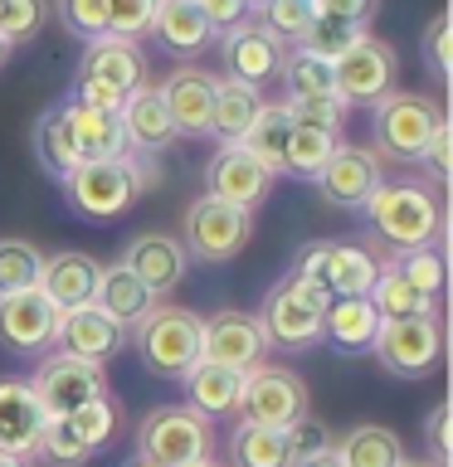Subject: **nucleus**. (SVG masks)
I'll return each mask as SVG.
<instances>
[{
  "instance_id": "obj_1",
  "label": "nucleus",
  "mask_w": 453,
  "mask_h": 467,
  "mask_svg": "<svg viewBox=\"0 0 453 467\" xmlns=\"http://www.w3.org/2000/svg\"><path fill=\"white\" fill-rule=\"evenodd\" d=\"M361 210H365L371 234L380 244H390L395 254H405V248H424V244L444 248V195H438V185H429V181L380 185Z\"/></svg>"
},
{
  "instance_id": "obj_2",
  "label": "nucleus",
  "mask_w": 453,
  "mask_h": 467,
  "mask_svg": "<svg viewBox=\"0 0 453 467\" xmlns=\"http://www.w3.org/2000/svg\"><path fill=\"white\" fill-rule=\"evenodd\" d=\"M64 200L83 219H117L132 210L142 190L156 185V156H117V161H83L73 175H64Z\"/></svg>"
},
{
  "instance_id": "obj_3",
  "label": "nucleus",
  "mask_w": 453,
  "mask_h": 467,
  "mask_svg": "<svg viewBox=\"0 0 453 467\" xmlns=\"http://www.w3.org/2000/svg\"><path fill=\"white\" fill-rule=\"evenodd\" d=\"M132 341H137L142 365L156 379H181L200 360V317L190 306L161 302L132 327Z\"/></svg>"
},
{
  "instance_id": "obj_4",
  "label": "nucleus",
  "mask_w": 453,
  "mask_h": 467,
  "mask_svg": "<svg viewBox=\"0 0 453 467\" xmlns=\"http://www.w3.org/2000/svg\"><path fill=\"white\" fill-rule=\"evenodd\" d=\"M321 312H327V297H321L307 277H298L288 268L269 287V297H263L258 327H263V336H269V346L307 350V346L321 341Z\"/></svg>"
},
{
  "instance_id": "obj_5",
  "label": "nucleus",
  "mask_w": 453,
  "mask_h": 467,
  "mask_svg": "<svg viewBox=\"0 0 453 467\" xmlns=\"http://www.w3.org/2000/svg\"><path fill=\"white\" fill-rule=\"evenodd\" d=\"M137 452L156 458L161 467H185V462L215 458V429L190 404H156L137 423Z\"/></svg>"
},
{
  "instance_id": "obj_6",
  "label": "nucleus",
  "mask_w": 453,
  "mask_h": 467,
  "mask_svg": "<svg viewBox=\"0 0 453 467\" xmlns=\"http://www.w3.org/2000/svg\"><path fill=\"white\" fill-rule=\"evenodd\" d=\"M448 122L444 108L424 93H385L371 108V137H375V156L385 161H419L424 141L434 137V127Z\"/></svg>"
},
{
  "instance_id": "obj_7",
  "label": "nucleus",
  "mask_w": 453,
  "mask_h": 467,
  "mask_svg": "<svg viewBox=\"0 0 453 467\" xmlns=\"http://www.w3.org/2000/svg\"><path fill=\"white\" fill-rule=\"evenodd\" d=\"M292 273L307 277L321 297H365L375 287V273H380V258L361 244H336V239H317L307 244Z\"/></svg>"
},
{
  "instance_id": "obj_8",
  "label": "nucleus",
  "mask_w": 453,
  "mask_h": 467,
  "mask_svg": "<svg viewBox=\"0 0 453 467\" xmlns=\"http://www.w3.org/2000/svg\"><path fill=\"white\" fill-rule=\"evenodd\" d=\"M248 239H254V214H248V210H234V204L210 200V195H200L185 210V224H181L185 258H195V263H229V258H239L248 248Z\"/></svg>"
},
{
  "instance_id": "obj_9",
  "label": "nucleus",
  "mask_w": 453,
  "mask_h": 467,
  "mask_svg": "<svg viewBox=\"0 0 453 467\" xmlns=\"http://www.w3.org/2000/svg\"><path fill=\"white\" fill-rule=\"evenodd\" d=\"M371 350H375V360L385 375L419 379L438 365V356H444V321H438V312L405 317V321H380V336H375Z\"/></svg>"
},
{
  "instance_id": "obj_10",
  "label": "nucleus",
  "mask_w": 453,
  "mask_h": 467,
  "mask_svg": "<svg viewBox=\"0 0 453 467\" xmlns=\"http://www.w3.org/2000/svg\"><path fill=\"white\" fill-rule=\"evenodd\" d=\"M307 414V385L288 365H254L239 385V419L263 429H288Z\"/></svg>"
},
{
  "instance_id": "obj_11",
  "label": "nucleus",
  "mask_w": 453,
  "mask_h": 467,
  "mask_svg": "<svg viewBox=\"0 0 453 467\" xmlns=\"http://www.w3.org/2000/svg\"><path fill=\"white\" fill-rule=\"evenodd\" d=\"M332 68H336V93L346 98V108H375L385 93H395L400 54H395V44H385V39L361 35Z\"/></svg>"
},
{
  "instance_id": "obj_12",
  "label": "nucleus",
  "mask_w": 453,
  "mask_h": 467,
  "mask_svg": "<svg viewBox=\"0 0 453 467\" xmlns=\"http://www.w3.org/2000/svg\"><path fill=\"white\" fill-rule=\"evenodd\" d=\"M29 389H35L44 419H68L73 409H83V404H93V400H108V375H102V365L73 360V356L58 350V356L39 360Z\"/></svg>"
},
{
  "instance_id": "obj_13",
  "label": "nucleus",
  "mask_w": 453,
  "mask_h": 467,
  "mask_svg": "<svg viewBox=\"0 0 453 467\" xmlns=\"http://www.w3.org/2000/svg\"><path fill=\"white\" fill-rule=\"evenodd\" d=\"M263 350H269V336H263L258 317L239 312V306H219L215 317H200V360L244 375L263 365Z\"/></svg>"
},
{
  "instance_id": "obj_14",
  "label": "nucleus",
  "mask_w": 453,
  "mask_h": 467,
  "mask_svg": "<svg viewBox=\"0 0 453 467\" xmlns=\"http://www.w3.org/2000/svg\"><path fill=\"white\" fill-rule=\"evenodd\" d=\"M215 44H219V58H225V78H234V83L263 88V83H273L278 73H283L288 44L273 39L258 20H244V25L225 29Z\"/></svg>"
},
{
  "instance_id": "obj_15",
  "label": "nucleus",
  "mask_w": 453,
  "mask_h": 467,
  "mask_svg": "<svg viewBox=\"0 0 453 467\" xmlns=\"http://www.w3.org/2000/svg\"><path fill=\"white\" fill-rule=\"evenodd\" d=\"M58 336V306L44 297L39 287L5 292L0 297V346L15 356H39Z\"/></svg>"
},
{
  "instance_id": "obj_16",
  "label": "nucleus",
  "mask_w": 453,
  "mask_h": 467,
  "mask_svg": "<svg viewBox=\"0 0 453 467\" xmlns=\"http://www.w3.org/2000/svg\"><path fill=\"white\" fill-rule=\"evenodd\" d=\"M273 190V171H263L244 146H219V151L205 161V195L210 200H225L234 210H248L254 214Z\"/></svg>"
},
{
  "instance_id": "obj_17",
  "label": "nucleus",
  "mask_w": 453,
  "mask_h": 467,
  "mask_svg": "<svg viewBox=\"0 0 453 467\" xmlns=\"http://www.w3.org/2000/svg\"><path fill=\"white\" fill-rule=\"evenodd\" d=\"M312 185L321 190L327 204H336V210H361V204L385 185V175H380V156L371 151V146H346L342 141L327 166L317 171Z\"/></svg>"
},
{
  "instance_id": "obj_18",
  "label": "nucleus",
  "mask_w": 453,
  "mask_h": 467,
  "mask_svg": "<svg viewBox=\"0 0 453 467\" xmlns=\"http://www.w3.org/2000/svg\"><path fill=\"white\" fill-rule=\"evenodd\" d=\"M122 268L137 277V283L152 292V297H171L175 287H181V277H185V248L181 239H171V234H137L127 248H122Z\"/></svg>"
},
{
  "instance_id": "obj_19",
  "label": "nucleus",
  "mask_w": 453,
  "mask_h": 467,
  "mask_svg": "<svg viewBox=\"0 0 453 467\" xmlns=\"http://www.w3.org/2000/svg\"><path fill=\"white\" fill-rule=\"evenodd\" d=\"M58 346H64V356L73 360H88V365H108L117 350L127 346V331L117 327L112 317H102L93 302L83 306H68V312H58Z\"/></svg>"
},
{
  "instance_id": "obj_20",
  "label": "nucleus",
  "mask_w": 453,
  "mask_h": 467,
  "mask_svg": "<svg viewBox=\"0 0 453 467\" xmlns=\"http://www.w3.org/2000/svg\"><path fill=\"white\" fill-rule=\"evenodd\" d=\"M117 122H122V137H127L132 156H161L166 146H175V122H171L166 102H161V93L152 83H142L137 93L122 98Z\"/></svg>"
},
{
  "instance_id": "obj_21",
  "label": "nucleus",
  "mask_w": 453,
  "mask_h": 467,
  "mask_svg": "<svg viewBox=\"0 0 453 467\" xmlns=\"http://www.w3.org/2000/svg\"><path fill=\"white\" fill-rule=\"evenodd\" d=\"M166 102L175 137H210V102H215V73L205 68H175L166 83L156 88Z\"/></svg>"
},
{
  "instance_id": "obj_22",
  "label": "nucleus",
  "mask_w": 453,
  "mask_h": 467,
  "mask_svg": "<svg viewBox=\"0 0 453 467\" xmlns=\"http://www.w3.org/2000/svg\"><path fill=\"white\" fill-rule=\"evenodd\" d=\"M79 78H88V83H102V88H112V93H137V88L146 83V58H142V49L132 39H112V35H102V39H93L83 49V58H79Z\"/></svg>"
},
{
  "instance_id": "obj_23",
  "label": "nucleus",
  "mask_w": 453,
  "mask_h": 467,
  "mask_svg": "<svg viewBox=\"0 0 453 467\" xmlns=\"http://www.w3.org/2000/svg\"><path fill=\"white\" fill-rule=\"evenodd\" d=\"M152 39L175 58H200L219 35L210 29V20H205V10L195 5V0H156Z\"/></svg>"
},
{
  "instance_id": "obj_24",
  "label": "nucleus",
  "mask_w": 453,
  "mask_h": 467,
  "mask_svg": "<svg viewBox=\"0 0 453 467\" xmlns=\"http://www.w3.org/2000/svg\"><path fill=\"white\" fill-rule=\"evenodd\" d=\"M98 268L102 263L83 248H64V254H44V268H39V292L49 297L58 312L68 306H83L93 302V287H98Z\"/></svg>"
},
{
  "instance_id": "obj_25",
  "label": "nucleus",
  "mask_w": 453,
  "mask_h": 467,
  "mask_svg": "<svg viewBox=\"0 0 453 467\" xmlns=\"http://www.w3.org/2000/svg\"><path fill=\"white\" fill-rule=\"evenodd\" d=\"M44 429V409L29 379H0V452L35 458V438Z\"/></svg>"
},
{
  "instance_id": "obj_26",
  "label": "nucleus",
  "mask_w": 453,
  "mask_h": 467,
  "mask_svg": "<svg viewBox=\"0 0 453 467\" xmlns=\"http://www.w3.org/2000/svg\"><path fill=\"white\" fill-rule=\"evenodd\" d=\"M380 336V317L371 297H332L321 312V341L336 346L342 356H365Z\"/></svg>"
},
{
  "instance_id": "obj_27",
  "label": "nucleus",
  "mask_w": 453,
  "mask_h": 467,
  "mask_svg": "<svg viewBox=\"0 0 453 467\" xmlns=\"http://www.w3.org/2000/svg\"><path fill=\"white\" fill-rule=\"evenodd\" d=\"M93 306L102 317H112L122 331H132L156 306V297L122 268V263H102V268H98V287H93Z\"/></svg>"
},
{
  "instance_id": "obj_28",
  "label": "nucleus",
  "mask_w": 453,
  "mask_h": 467,
  "mask_svg": "<svg viewBox=\"0 0 453 467\" xmlns=\"http://www.w3.org/2000/svg\"><path fill=\"white\" fill-rule=\"evenodd\" d=\"M181 385H185V404L195 409V414H205V419L239 414V385H244L239 370H225V365L195 360V365L181 375Z\"/></svg>"
},
{
  "instance_id": "obj_29",
  "label": "nucleus",
  "mask_w": 453,
  "mask_h": 467,
  "mask_svg": "<svg viewBox=\"0 0 453 467\" xmlns=\"http://www.w3.org/2000/svg\"><path fill=\"white\" fill-rule=\"evenodd\" d=\"M263 112L258 88L234 83V78H215V102H210V137L219 146H239L254 127V117Z\"/></svg>"
},
{
  "instance_id": "obj_30",
  "label": "nucleus",
  "mask_w": 453,
  "mask_h": 467,
  "mask_svg": "<svg viewBox=\"0 0 453 467\" xmlns=\"http://www.w3.org/2000/svg\"><path fill=\"white\" fill-rule=\"evenodd\" d=\"M332 458L342 467H400L405 443L385 423H356V429H346L332 443Z\"/></svg>"
},
{
  "instance_id": "obj_31",
  "label": "nucleus",
  "mask_w": 453,
  "mask_h": 467,
  "mask_svg": "<svg viewBox=\"0 0 453 467\" xmlns=\"http://www.w3.org/2000/svg\"><path fill=\"white\" fill-rule=\"evenodd\" d=\"M35 156L39 166L54 175V181H64V175H73L83 166L79 156V137H73V122H68V108L58 102V108H49L35 122Z\"/></svg>"
},
{
  "instance_id": "obj_32",
  "label": "nucleus",
  "mask_w": 453,
  "mask_h": 467,
  "mask_svg": "<svg viewBox=\"0 0 453 467\" xmlns=\"http://www.w3.org/2000/svg\"><path fill=\"white\" fill-rule=\"evenodd\" d=\"M64 108H68V122H73V137H79V156L83 161L127 156V137H122L117 112H93V108H79V102H64Z\"/></svg>"
},
{
  "instance_id": "obj_33",
  "label": "nucleus",
  "mask_w": 453,
  "mask_h": 467,
  "mask_svg": "<svg viewBox=\"0 0 453 467\" xmlns=\"http://www.w3.org/2000/svg\"><path fill=\"white\" fill-rule=\"evenodd\" d=\"M375 306V317L380 321H405V317H424V312H438V306L424 297V292L409 283V277L395 268V263H380V273H375V287L365 292Z\"/></svg>"
},
{
  "instance_id": "obj_34",
  "label": "nucleus",
  "mask_w": 453,
  "mask_h": 467,
  "mask_svg": "<svg viewBox=\"0 0 453 467\" xmlns=\"http://www.w3.org/2000/svg\"><path fill=\"white\" fill-rule=\"evenodd\" d=\"M225 467H292L283 429H263V423H234L229 433V462Z\"/></svg>"
},
{
  "instance_id": "obj_35",
  "label": "nucleus",
  "mask_w": 453,
  "mask_h": 467,
  "mask_svg": "<svg viewBox=\"0 0 453 467\" xmlns=\"http://www.w3.org/2000/svg\"><path fill=\"white\" fill-rule=\"evenodd\" d=\"M288 131H292V117H288L283 102H263V112L254 117V127H248V137H244L239 146L258 161L263 171L283 175V146H288Z\"/></svg>"
},
{
  "instance_id": "obj_36",
  "label": "nucleus",
  "mask_w": 453,
  "mask_h": 467,
  "mask_svg": "<svg viewBox=\"0 0 453 467\" xmlns=\"http://www.w3.org/2000/svg\"><path fill=\"white\" fill-rule=\"evenodd\" d=\"M336 146H342V137H336V131H321V127L292 122L288 146H283V175H298V181H317V171L332 161Z\"/></svg>"
},
{
  "instance_id": "obj_37",
  "label": "nucleus",
  "mask_w": 453,
  "mask_h": 467,
  "mask_svg": "<svg viewBox=\"0 0 453 467\" xmlns=\"http://www.w3.org/2000/svg\"><path fill=\"white\" fill-rule=\"evenodd\" d=\"M278 78L288 83V98H321V93H336V68L332 58H317L307 49H288L283 54V73Z\"/></svg>"
},
{
  "instance_id": "obj_38",
  "label": "nucleus",
  "mask_w": 453,
  "mask_h": 467,
  "mask_svg": "<svg viewBox=\"0 0 453 467\" xmlns=\"http://www.w3.org/2000/svg\"><path fill=\"white\" fill-rule=\"evenodd\" d=\"M254 20L269 29L273 39H283L288 49L307 35V25L317 20V0H258Z\"/></svg>"
},
{
  "instance_id": "obj_39",
  "label": "nucleus",
  "mask_w": 453,
  "mask_h": 467,
  "mask_svg": "<svg viewBox=\"0 0 453 467\" xmlns=\"http://www.w3.org/2000/svg\"><path fill=\"white\" fill-rule=\"evenodd\" d=\"M39 268H44V254L29 239H0V297L39 287Z\"/></svg>"
},
{
  "instance_id": "obj_40",
  "label": "nucleus",
  "mask_w": 453,
  "mask_h": 467,
  "mask_svg": "<svg viewBox=\"0 0 453 467\" xmlns=\"http://www.w3.org/2000/svg\"><path fill=\"white\" fill-rule=\"evenodd\" d=\"M361 35H365L361 25H346V20H332V15H317V20L307 25V35H302L298 44H292V49H307V54L332 58V64H336V58H342V54H346Z\"/></svg>"
},
{
  "instance_id": "obj_41",
  "label": "nucleus",
  "mask_w": 453,
  "mask_h": 467,
  "mask_svg": "<svg viewBox=\"0 0 453 467\" xmlns=\"http://www.w3.org/2000/svg\"><path fill=\"white\" fill-rule=\"evenodd\" d=\"M395 268H400L409 283H415L429 302L444 297V248H434V244H424V248H405V254H395L390 258Z\"/></svg>"
},
{
  "instance_id": "obj_42",
  "label": "nucleus",
  "mask_w": 453,
  "mask_h": 467,
  "mask_svg": "<svg viewBox=\"0 0 453 467\" xmlns=\"http://www.w3.org/2000/svg\"><path fill=\"white\" fill-rule=\"evenodd\" d=\"M44 25H49V0H0V39L10 49L39 39Z\"/></svg>"
},
{
  "instance_id": "obj_43",
  "label": "nucleus",
  "mask_w": 453,
  "mask_h": 467,
  "mask_svg": "<svg viewBox=\"0 0 453 467\" xmlns=\"http://www.w3.org/2000/svg\"><path fill=\"white\" fill-rule=\"evenodd\" d=\"M35 452L49 467H83L88 458H93V452L79 443V433L68 429V419H44V429L35 438Z\"/></svg>"
},
{
  "instance_id": "obj_44",
  "label": "nucleus",
  "mask_w": 453,
  "mask_h": 467,
  "mask_svg": "<svg viewBox=\"0 0 453 467\" xmlns=\"http://www.w3.org/2000/svg\"><path fill=\"white\" fill-rule=\"evenodd\" d=\"M54 15H58V25L83 44L108 35V0H54Z\"/></svg>"
},
{
  "instance_id": "obj_45",
  "label": "nucleus",
  "mask_w": 453,
  "mask_h": 467,
  "mask_svg": "<svg viewBox=\"0 0 453 467\" xmlns=\"http://www.w3.org/2000/svg\"><path fill=\"white\" fill-rule=\"evenodd\" d=\"M292 122H302V127H321V131H336L342 137V122H346V98L342 93H321V98H288L283 102Z\"/></svg>"
},
{
  "instance_id": "obj_46",
  "label": "nucleus",
  "mask_w": 453,
  "mask_h": 467,
  "mask_svg": "<svg viewBox=\"0 0 453 467\" xmlns=\"http://www.w3.org/2000/svg\"><path fill=\"white\" fill-rule=\"evenodd\" d=\"M68 429L79 433V443H83L88 452H98V448L112 438V429H117V404H112V394H108V400H93V404L73 409V414H68Z\"/></svg>"
},
{
  "instance_id": "obj_47",
  "label": "nucleus",
  "mask_w": 453,
  "mask_h": 467,
  "mask_svg": "<svg viewBox=\"0 0 453 467\" xmlns=\"http://www.w3.org/2000/svg\"><path fill=\"white\" fill-rule=\"evenodd\" d=\"M156 0H108V35L112 39H146L152 35Z\"/></svg>"
},
{
  "instance_id": "obj_48",
  "label": "nucleus",
  "mask_w": 453,
  "mask_h": 467,
  "mask_svg": "<svg viewBox=\"0 0 453 467\" xmlns=\"http://www.w3.org/2000/svg\"><path fill=\"white\" fill-rule=\"evenodd\" d=\"M283 438H288V458L292 462L317 458V452H332V429L321 419H312V414H302L298 423H288Z\"/></svg>"
},
{
  "instance_id": "obj_49",
  "label": "nucleus",
  "mask_w": 453,
  "mask_h": 467,
  "mask_svg": "<svg viewBox=\"0 0 453 467\" xmlns=\"http://www.w3.org/2000/svg\"><path fill=\"white\" fill-rule=\"evenodd\" d=\"M419 166L429 171V185H448V171H453V131H448V122H438L434 137L424 141Z\"/></svg>"
},
{
  "instance_id": "obj_50",
  "label": "nucleus",
  "mask_w": 453,
  "mask_h": 467,
  "mask_svg": "<svg viewBox=\"0 0 453 467\" xmlns=\"http://www.w3.org/2000/svg\"><path fill=\"white\" fill-rule=\"evenodd\" d=\"M419 54H424V68L434 78H448V15L438 10L429 25H424V39H419Z\"/></svg>"
},
{
  "instance_id": "obj_51",
  "label": "nucleus",
  "mask_w": 453,
  "mask_h": 467,
  "mask_svg": "<svg viewBox=\"0 0 453 467\" xmlns=\"http://www.w3.org/2000/svg\"><path fill=\"white\" fill-rule=\"evenodd\" d=\"M195 5L205 10V20H210L215 35H225V29L254 20V0H195Z\"/></svg>"
},
{
  "instance_id": "obj_52",
  "label": "nucleus",
  "mask_w": 453,
  "mask_h": 467,
  "mask_svg": "<svg viewBox=\"0 0 453 467\" xmlns=\"http://www.w3.org/2000/svg\"><path fill=\"white\" fill-rule=\"evenodd\" d=\"M424 443H429V458L448 467V404H434L429 419H424Z\"/></svg>"
},
{
  "instance_id": "obj_53",
  "label": "nucleus",
  "mask_w": 453,
  "mask_h": 467,
  "mask_svg": "<svg viewBox=\"0 0 453 467\" xmlns=\"http://www.w3.org/2000/svg\"><path fill=\"white\" fill-rule=\"evenodd\" d=\"M380 10V0H317V15H332V20H346V25H361Z\"/></svg>"
},
{
  "instance_id": "obj_54",
  "label": "nucleus",
  "mask_w": 453,
  "mask_h": 467,
  "mask_svg": "<svg viewBox=\"0 0 453 467\" xmlns=\"http://www.w3.org/2000/svg\"><path fill=\"white\" fill-rule=\"evenodd\" d=\"M292 467H342L332 458V452H317V458H302V462H292Z\"/></svg>"
},
{
  "instance_id": "obj_55",
  "label": "nucleus",
  "mask_w": 453,
  "mask_h": 467,
  "mask_svg": "<svg viewBox=\"0 0 453 467\" xmlns=\"http://www.w3.org/2000/svg\"><path fill=\"white\" fill-rule=\"evenodd\" d=\"M0 467H29V458H20V452H0Z\"/></svg>"
},
{
  "instance_id": "obj_56",
  "label": "nucleus",
  "mask_w": 453,
  "mask_h": 467,
  "mask_svg": "<svg viewBox=\"0 0 453 467\" xmlns=\"http://www.w3.org/2000/svg\"><path fill=\"white\" fill-rule=\"evenodd\" d=\"M400 467H444V462H434V458H400Z\"/></svg>"
},
{
  "instance_id": "obj_57",
  "label": "nucleus",
  "mask_w": 453,
  "mask_h": 467,
  "mask_svg": "<svg viewBox=\"0 0 453 467\" xmlns=\"http://www.w3.org/2000/svg\"><path fill=\"white\" fill-rule=\"evenodd\" d=\"M122 467H161V462H156V458H142V452H137V458H127Z\"/></svg>"
},
{
  "instance_id": "obj_58",
  "label": "nucleus",
  "mask_w": 453,
  "mask_h": 467,
  "mask_svg": "<svg viewBox=\"0 0 453 467\" xmlns=\"http://www.w3.org/2000/svg\"><path fill=\"white\" fill-rule=\"evenodd\" d=\"M10 54H15V49H10V44H5V39H0V68H5V64H10Z\"/></svg>"
},
{
  "instance_id": "obj_59",
  "label": "nucleus",
  "mask_w": 453,
  "mask_h": 467,
  "mask_svg": "<svg viewBox=\"0 0 453 467\" xmlns=\"http://www.w3.org/2000/svg\"><path fill=\"white\" fill-rule=\"evenodd\" d=\"M185 467H225L219 458H200V462H185Z\"/></svg>"
},
{
  "instance_id": "obj_60",
  "label": "nucleus",
  "mask_w": 453,
  "mask_h": 467,
  "mask_svg": "<svg viewBox=\"0 0 453 467\" xmlns=\"http://www.w3.org/2000/svg\"><path fill=\"white\" fill-rule=\"evenodd\" d=\"M254 5H258V0H254Z\"/></svg>"
}]
</instances>
